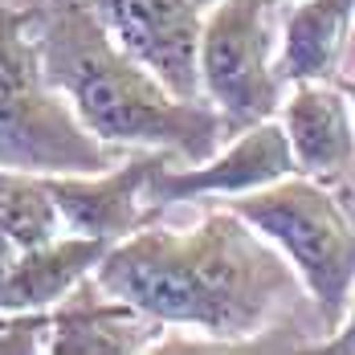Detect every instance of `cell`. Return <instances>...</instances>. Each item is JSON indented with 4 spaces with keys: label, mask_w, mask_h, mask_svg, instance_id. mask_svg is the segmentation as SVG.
<instances>
[{
    "label": "cell",
    "mask_w": 355,
    "mask_h": 355,
    "mask_svg": "<svg viewBox=\"0 0 355 355\" xmlns=\"http://www.w3.org/2000/svg\"><path fill=\"white\" fill-rule=\"evenodd\" d=\"M114 241L103 237H53L45 245H33L21 253V261L0 278V315H21V311H53L82 278L98 270Z\"/></svg>",
    "instance_id": "obj_11"
},
{
    "label": "cell",
    "mask_w": 355,
    "mask_h": 355,
    "mask_svg": "<svg viewBox=\"0 0 355 355\" xmlns=\"http://www.w3.org/2000/svg\"><path fill=\"white\" fill-rule=\"evenodd\" d=\"M196 4H200V8H213L216 0H196Z\"/></svg>",
    "instance_id": "obj_17"
},
{
    "label": "cell",
    "mask_w": 355,
    "mask_h": 355,
    "mask_svg": "<svg viewBox=\"0 0 355 355\" xmlns=\"http://www.w3.org/2000/svg\"><path fill=\"white\" fill-rule=\"evenodd\" d=\"M164 155L168 151H143L127 164H114L110 172L45 176L66 229L86 233V237H103V241H123L135 229H143V220H147V213L139 209L143 184Z\"/></svg>",
    "instance_id": "obj_9"
},
{
    "label": "cell",
    "mask_w": 355,
    "mask_h": 355,
    "mask_svg": "<svg viewBox=\"0 0 355 355\" xmlns=\"http://www.w3.org/2000/svg\"><path fill=\"white\" fill-rule=\"evenodd\" d=\"M114 41L139 58L176 98H205L200 33L205 8L196 0H94Z\"/></svg>",
    "instance_id": "obj_7"
},
{
    "label": "cell",
    "mask_w": 355,
    "mask_h": 355,
    "mask_svg": "<svg viewBox=\"0 0 355 355\" xmlns=\"http://www.w3.org/2000/svg\"><path fill=\"white\" fill-rule=\"evenodd\" d=\"M168 322L114 298L98 286V278H82L70 294L53 306L49 347L53 355H131L159 339Z\"/></svg>",
    "instance_id": "obj_8"
},
{
    "label": "cell",
    "mask_w": 355,
    "mask_h": 355,
    "mask_svg": "<svg viewBox=\"0 0 355 355\" xmlns=\"http://www.w3.org/2000/svg\"><path fill=\"white\" fill-rule=\"evenodd\" d=\"M319 352H327V355H355V302H352V311H347V319H343V327L331 331V335L319 343Z\"/></svg>",
    "instance_id": "obj_14"
},
{
    "label": "cell",
    "mask_w": 355,
    "mask_h": 355,
    "mask_svg": "<svg viewBox=\"0 0 355 355\" xmlns=\"http://www.w3.org/2000/svg\"><path fill=\"white\" fill-rule=\"evenodd\" d=\"M21 253H25V249L17 245V241H12V233L0 225V278H4V274H8V270L21 261Z\"/></svg>",
    "instance_id": "obj_15"
},
{
    "label": "cell",
    "mask_w": 355,
    "mask_h": 355,
    "mask_svg": "<svg viewBox=\"0 0 355 355\" xmlns=\"http://www.w3.org/2000/svg\"><path fill=\"white\" fill-rule=\"evenodd\" d=\"M29 33L45 78L103 143L168 151L180 164H205L233 139L229 119L209 98H176L107 29L94 0H33Z\"/></svg>",
    "instance_id": "obj_2"
},
{
    "label": "cell",
    "mask_w": 355,
    "mask_h": 355,
    "mask_svg": "<svg viewBox=\"0 0 355 355\" xmlns=\"http://www.w3.org/2000/svg\"><path fill=\"white\" fill-rule=\"evenodd\" d=\"M94 278L168 327L209 339H253L298 290V270L241 213H209L196 229H135L114 241Z\"/></svg>",
    "instance_id": "obj_1"
},
{
    "label": "cell",
    "mask_w": 355,
    "mask_h": 355,
    "mask_svg": "<svg viewBox=\"0 0 355 355\" xmlns=\"http://www.w3.org/2000/svg\"><path fill=\"white\" fill-rule=\"evenodd\" d=\"M355 0H298L286 12L278 73L286 82H331L339 70Z\"/></svg>",
    "instance_id": "obj_12"
},
{
    "label": "cell",
    "mask_w": 355,
    "mask_h": 355,
    "mask_svg": "<svg viewBox=\"0 0 355 355\" xmlns=\"http://www.w3.org/2000/svg\"><path fill=\"white\" fill-rule=\"evenodd\" d=\"M294 172H298V164H294V147H290L286 127L266 119L241 135H233V143L205 164L172 168L164 155L143 184V200H151V213H155V209H168L180 200H200V196H245V192L278 184Z\"/></svg>",
    "instance_id": "obj_6"
},
{
    "label": "cell",
    "mask_w": 355,
    "mask_h": 355,
    "mask_svg": "<svg viewBox=\"0 0 355 355\" xmlns=\"http://www.w3.org/2000/svg\"><path fill=\"white\" fill-rule=\"evenodd\" d=\"M0 225L12 233V241L21 249L53 241L66 220L49 192V180L0 164Z\"/></svg>",
    "instance_id": "obj_13"
},
{
    "label": "cell",
    "mask_w": 355,
    "mask_h": 355,
    "mask_svg": "<svg viewBox=\"0 0 355 355\" xmlns=\"http://www.w3.org/2000/svg\"><path fill=\"white\" fill-rule=\"evenodd\" d=\"M0 164L37 176L110 172L123 164L73 103L45 78L29 33V8L0 0Z\"/></svg>",
    "instance_id": "obj_3"
},
{
    "label": "cell",
    "mask_w": 355,
    "mask_h": 355,
    "mask_svg": "<svg viewBox=\"0 0 355 355\" xmlns=\"http://www.w3.org/2000/svg\"><path fill=\"white\" fill-rule=\"evenodd\" d=\"M282 127L302 176L335 184L355 172L352 98L339 82H294L282 103Z\"/></svg>",
    "instance_id": "obj_10"
},
{
    "label": "cell",
    "mask_w": 355,
    "mask_h": 355,
    "mask_svg": "<svg viewBox=\"0 0 355 355\" xmlns=\"http://www.w3.org/2000/svg\"><path fill=\"white\" fill-rule=\"evenodd\" d=\"M229 209L241 213L290 257L306 294L315 298L322 331H339L355 302V225L335 192L322 180L298 172L257 192L233 196Z\"/></svg>",
    "instance_id": "obj_4"
},
{
    "label": "cell",
    "mask_w": 355,
    "mask_h": 355,
    "mask_svg": "<svg viewBox=\"0 0 355 355\" xmlns=\"http://www.w3.org/2000/svg\"><path fill=\"white\" fill-rule=\"evenodd\" d=\"M339 86L347 90V98H352V107H355V78H339Z\"/></svg>",
    "instance_id": "obj_16"
},
{
    "label": "cell",
    "mask_w": 355,
    "mask_h": 355,
    "mask_svg": "<svg viewBox=\"0 0 355 355\" xmlns=\"http://www.w3.org/2000/svg\"><path fill=\"white\" fill-rule=\"evenodd\" d=\"M278 0H216L200 33V82L233 135L274 119L286 78L278 73Z\"/></svg>",
    "instance_id": "obj_5"
}]
</instances>
